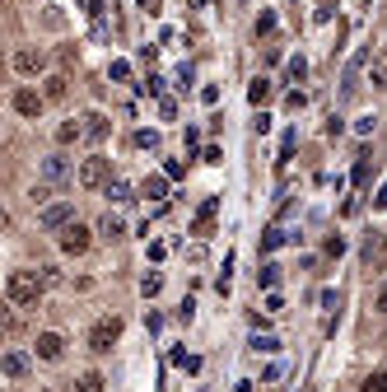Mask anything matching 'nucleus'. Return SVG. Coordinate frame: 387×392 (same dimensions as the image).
I'll use <instances>...</instances> for the list:
<instances>
[{
  "label": "nucleus",
  "instance_id": "obj_35",
  "mask_svg": "<svg viewBox=\"0 0 387 392\" xmlns=\"http://www.w3.org/2000/svg\"><path fill=\"white\" fill-rule=\"evenodd\" d=\"M159 117H163V122H173V117H178V103H173V99H168V94H163V99H159Z\"/></svg>",
  "mask_w": 387,
  "mask_h": 392
},
{
  "label": "nucleus",
  "instance_id": "obj_33",
  "mask_svg": "<svg viewBox=\"0 0 387 392\" xmlns=\"http://www.w3.org/2000/svg\"><path fill=\"white\" fill-rule=\"evenodd\" d=\"M84 14H89V19H98V24H103V14H107V0H84Z\"/></svg>",
  "mask_w": 387,
  "mask_h": 392
},
{
  "label": "nucleus",
  "instance_id": "obj_17",
  "mask_svg": "<svg viewBox=\"0 0 387 392\" xmlns=\"http://www.w3.org/2000/svg\"><path fill=\"white\" fill-rule=\"evenodd\" d=\"M369 178H373V159L360 155V159H355V173H350V183H355V187H369Z\"/></svg>",
  "mask_w": 387,
  "mask_h": 392
},
{
  "label": "nucleus",
  "instance_id": "obj_39",
  "mask_svg": "<svg viewBox=\"0 0 387 392\" xmlns=\"http://www.w3.org/2000/svg\"><path fill=\"white\" fill-rule=\"evenodd\" d=\"M341 252H345V238L332 234V238H327V257H341Z\"/></svg>",
  "mask_w": 387,
  "mask_h": 392
},
{
  "label": "nucleus",
  "instance_id": "obj_3",
  "mask_svg": "<svg viewBox=\"0 0 387 392\" xmlns=\"http://www.w3.org/2000/svg\"><path fill=\"white\" fill-rule=\"evenodd\" d=\"M10 66H14L19 75H38V70H47V52H42V47H19V52L10 56Z\"/></svg>",
  "mask_w": 387,
  "mask_h": 392
},
{
  "label": "nucleus",
  "instance_id": "obj_26",
  "mask_svg": "<svg viewBox=\"0 0 387 392\" xmlns=\"http://www.w3.org/2000/svg\"><path fill=\"white\" fill-rule=\"evenodd\" d=\"M131 192H135V187H131V183H112V187H107V196H112L117 206H126V201H135Z\"/></svg>",
  "mask_w": 387,
  "mask_h": 392
},
{
  "label": "nucleus",
  "instance_id": "obj_20",
  "mask_svg": "<svg viewBox=\"0 0 387 392\" xmlns=\"http://www.w3.org/2000/svg\"><path fill=\"white\" fill-rule=\"evenodd\" d=\"M98 234H103L107 243H112V238H126V224H122L117 215H103V224H98Z\"/></svg>",
  "mask_w": 387,
  "mask_h": 392
},
{
  "label": "nucleus",
  "instance_id": "obj_19",
  "mask_svg": "<svg viewBox=\"0 0 387 392\" xmlns=\"http://www.w3.org/2000/svg\"><path fill=\"white\" fill-rule=\"evenodd\" d=\"M79 135H84V127H79V122H61V127H56V145H75Z\"/></svg>",
  "mask_w": 387,
  "mask_h": 392
},
{
  "label": "nucleus",
  "instance_id": "obj_8",
  "mask_svg": "<svg viewBox=\"0 0 387 392\" xmlns=\"http://www.w3.org/2000/svg\"><path fill=\"white\" fill-rule=\"evenodd\" d=\"M215 215H219V196H206V201H201V210H196V220H191V234L206 238L210 229H215Z\"/></svg>",
  "mask_w": 387,
  "mask_h": 392
},
{
  "label": "nucleus",
  "instance_id": "obj_27",
  "mask_svg": "<svg viewBox=\"0 0 387 392\" xmlns=\"http://www.w3.org/2000/svg\"><path fill=\"white\" fill-rule=\"evenodd\" d=\"M159 289H163V276H159V271H150V276L140 280V294H145V299H155Z\"/></svg>",
  "mask_w": 387,
  "mask_h": 392
},
{
  "label": "nucleus",
  "instance_id": "obj_4",
  "mask_svg": "<svg viewBox=\"0 0 387 392\" xmlns=\"http://www.w3.org/2000/svg\"><path fill=\"white\" fill-rule=\"evenodd\" d=\"M79 187H89V192H98V187H107V159L94 155L79 164Z\"/></svg>",
  "mask_w": 387,
  "mask_h": 392
},
{
  "label": "nucleus",
  "instance_id": "obj_1",
  "mask_svg": "<svg viewBox=\"0 0 387 392\" xmlns=\"http://www.w3.org/2000/svg\"><path fill=\"white\" fill-rule=\"evenodd\" d=\"M42 289H47V280H42L38 271H10V276H5V299H10L14 309H33V304L42 299Z\"/></svg>",
  "mask_w": 387,
  "mask_h": 392
},
{
  "label": "nucleus",
  "instance_id": "obj_40",
  "mask_svg": "<svg viewBox=\"0 0 387 392\" xmlns=\"http://www.w3.org/2000/svg\"><path fill=\"white\" fill-rule=\"evenodd\" d=\"M373 127H378L373 117H360V122H355V135H373Z\"/></svg>",
  "mask_w": 387,
  "mask_h": 392
},
{
  "label": "nucleus",
  "instance_id": "obj_34",
  "mask_svg": "<svg viewBox=\"0 0 387 392\" xmlns=\"http://www.w3.org/2000/svg\"><path fill=\"white\" fill-rule=\"evenodd\" d=\"M135 145L140 150H159V131H135Z\"/></svg>",
  "mask_w": 387,
  "mask_h": 392
},
{
  "label": "nucleus",
  "instance_id": "obj_41",
  "mask_svg": "<svg viewBox=\"0 0 387 392\" xmlns=\"http://www.w3.org/2000/svg\"><path fill=\"white\" fill-rule=\"evenodd\" d=\"M178 317H182V322H191V317H196V304H191V299H182V309H178Z\"/></svg>",
  "mask_w": 387,
  "mask_h": 392
},
{
  "label": "nucleus",
  "instance_id": "obj_10",
  "mask_svg": "<svg viewBox=\"0 0 387 392\" xmlns=\"http://www.w3.org/2000/svg\"><path fill=\"white\" fill-rule=\"evenodd\" d=\"M271 94H276V84H271L266 75H257L252 84H248V103H252V107H266V103H271Z\"/></svg>",
  "mask_w": 387,
  "mask_h": 392
},
{
  "label": "nucleus",
  "instance_id": "obj_15",
  "mask_svg": "<svg viewBox=\"0 0 387 392\" xmlns=\"http://www.w3.org/2000/svg\"><path fill=\"white\" fill-rule=\"evenodd\" d=\"M369 84H373V89H383V84H387V47H378V56H373V66H369Z\"/></svg>",
  "mask_w": 387,
  "mask_h": 392
},
{
  "label": "nucleus",
  "instance_id": "obj_11",
  "mask_svg": "<svg viewBox=\"0 0 387 392\" xmlns=\"http://www.w3.org/2000/svg\"><path fill=\"white\" fill-rule=\"evenodd\" d=\"M168 183H173L168 173H150V178L140 183V196H150V201H163V196H168Z\"/></svg>",
  "mask_w": 387,
  "mask_h": 392
},
{
  "label": "nucleus",
  "instance_id": "obj_16",
  "mask_svg": "<svg viewBox=\"0 0 387 392\" xmlns=\"http://www.w3.org/2000/svg\"><path fill=\"white\" fill-rule=\"evenodd\" d=\"M289 238H294V234H284L280 224H271V229L261 234V252H276V248H280V243H289Z\"/></svg>",
  "mask_w": 387,
  "mask_h": 392
},
{
  "label": "nucleus",
  "instance_id": "obj_30",
  "mask_svg": "<svg viewBox=\"0 0 387 392\" xmlns=\"http://www.w3.org/2000/svg\"><path fill=\"white\" fill-rule=\"evenodd\" d=\"M271 33H276V14L261 10V14H257V38H271Z\"/></svg>",
  "mask_w": 387,
  "mask_h": 392
},
{
  "label": "nucleus",
  "instance_id": "obj_36",
  "mask_svg": "<svg viewBox=\"0 0 387 392\" xmlns=\"http://www.w3.org/2000/svg\"><path fill=\"white\" fill-rule=\"evenodd\" d=\"M163 173L178 183V178H187V164H182V159H168V164H163Z\"/></svg>",
  "mask_w": 387,
  "mask_h": 392
},
{
  "label": "nucleus",
  "instance_id": "obj_12",
  "mask_svg": "<svg viewBox=\"0 0 387 392\" xmlns=\"http://www.w3.org/2000/svg\"><path fill=\"white\" fill-rule=\"evenodd\" d=\"M383 257H387V234H378V229H373V234L364 238V261H369V266H378Z\"/></svg>",
  "mask_w": 387,
  "mask_h": 392
},
{
  "label": "nucleus",
  "instance_id": "obj_42",
  "mask_svg": "<svg viewBox=\"0 0 387 392\" xmlns=\"http://www.w3.org/2000/svg\"><path fill=\"white\" fill-rule=\"evenodd\" d=\"M341 131H345V122H341V117L332 112V117H327V135H341Z\"/></svg>",
  "mask_w": 387,
  "mask_h": 392
},
{
  "label": "nucleus",
  "instance_id": "obj_28",
  "mask_svg": "<svg viewBox=\"0 0 387 392\" xmlns=\"http://www.w3.org/2000/svg\"><path fill=\"white\" fill-rule=\"evenodd\" d=\"M252 350H257V355H261V350L271 355V350H280V341L271 337V332H257V337H252Z\"/></svg>",
  "mask_w": 387,
  "mask_h": 392
},
{
  "label": "nucleus",
  "instance_id": "obj_46",
  "mask_svg": "<svg viewBox=\"0 0 387 392\" xmlns=\"http://www.w3.org/2000/svg\"><path fill=\"white\" fill-rule=\"evenodd\" d=\"M322 5H332V0H322Z\"/></svg>",
  "mask_w": 387,
  "mask_h": 392
},
{
  "label": "nucleus",
  "instance_id": "obj_43",
  "mask_svg": "<svg viewBox=\"0 0 387 392\" xmlns=\"http://www.w3.org/2000/svg\"><path fill=\"white\" fill-rule=\"evenodd\" d=\"M373 210H387V183L378 187V196H373Z\"/></svg>",
  "mask_w": 387,
  "mask_h": 392
},
{
  "label": "nucleus",
  "instance_id": "obj_9",
  "mask_svg": "<svg viewBox=\"0 0 387 392\" xmlns=\"http://www.w3.org/2000/svg\"><path fill=\"white\" fill-rule=\"evenodd\" d=\"M42 94H33V89H14V112L19 117H42Z\"/></svg>",
  "mask_w": 387,
  "mask_h": 392
},
{
  "label": "nucleus",
  "instance_id": "obj_6",
  "mask_svg": "<svg viewBox=\"0 0 387 392\" xmlns=\"http://www.w3.org/2000/svg\"><path fill=\"white\" fill-rule=\"evenodd\" d=\"M38 220H42V229H56V234H61L66 224H75V206H70V201H56V206H47Z\"/></svg>",
  "mask_w": 387,
  "mask_h": 392
},
{
  "label": "nucleus",
  "instance_id": "obj_22",
  "mask_svg": "<svg viewBox=\"0 0 387 392\" xmlns=\"http://www.w3.org/2000/svg\"><path fill=\"white\" fill-rule=\"evenodd\" d=\"M84 135H89V140H103V135H107V122L98 117V112H89V117H84Z\"/></svg>",
  "mask_w": 387,
  "mask_h": 392
},
{
  "label": "nucleus",
  "instance_id": "obj_13",
  "mask_svg": "<svg viewBox=\"0 0 387 392\" xmlns=\"http://www.w3.org/2000/svg\"><path fill=\"white\" fill-rule=\"evenodd\" d=\"M61 350H66V341L56 337V332H38V355L42 360H61Z\"/></svg>",
  "mask_w": 387,
  "mask_h": 392
},
{
  "label": "nucleus",
  "instance_id": "obj_24",
  "mask_svg": "<svg viewBox=\"0 0 387 392\" xmlns=\"http://www.w3.org/2000/svg\"><path fill=\"white\" fill-rule=\"evenodd\" d=\"M294 145H299V131H284V135H280V159H276L280 168L289 164V155H294Z\"/></svg>",
  "mask_w": 387,
  "mask_h": 392
},
{
  "label": "nucleus",
  "instance_id": "obj_45",
  "mask_svg": "<svg viewBox=\"0 0 387 392\" xmlns=\"http://www.w3.org/2000/svg\"><path fill=\"white\" fill-rule=\"evenodd\" d=\"M135 5H140V10H150V14L159 10V0H135Z\"/></svg>",
  "mask_w": 387,
  "mask_h": 392
},
{
  "label": "nucleus",
  "instance_id": "obj_32",
  "mask_svg": "<svg viewBox=\"0 0 387 392\" xmlns=\"http://www.w3.org/2000/svg\"><path fill=\"white\" fill-rule=\"evenodd\" d=\"M135 89H140V94H150V99H163V79H159V75H150L145 84H135Z\"/></svg>",
  "mask_w": 387,
  "mask_h": 392
},
{
  "label": "nucleus",
  "instance_id": "obj_21",
  "mask_svg": "<svg viewBox=\"0 0 387 392\" xmlns=\"http://www.w3.org/2000/svg\"><path fill=\"white\" fill-rule=\"evenodd\" d=\"M257 285L261 289H276V285H280V266H276V261H266V266L257 271Z\"/></svg>",
  "mask_w": 387,
  "mask_h": 392
},
{
  "label": "nucleus",
  "instance_id": "obj_29",
  "mask_svg": "<svg viewBox=\"0 0 387 392\" xmlns=\"http://www.w3.org/2000/svg\"><path fill=\"white\" fill-rule=\"evenodd\" d=\"M360 388H364V392H387V369H378V374H369V378H364Z\"/></svg>",
  "mask_w": 387,
  "mask_h": 392
},
{
  "label": "nucleus",
  "instance_id": "obj_38",
  "mask_svg": "<svg viewBox=\"0 0 387 392\" xmlns=\"http://www.w3.org/2000/svg\"><path fill=\"white\" fill-rule=\"evenodd\" d=\"M201 159H206V164H215V168H219V164H224V150H219V145H206V150H201Z\"/></svg>",
  "mask_w": 387,
  "mask_h": 392
},
{
  "label": "nucleus",
  "instance_id": "obj_2",
  "mask_svg": "<svg viewBox=\"0 0 387 392\" xmlns=\"http://www.w3.org/2000/svg\"><path fill=\"white\" fill-rule=\"evenodd\" d=\"M117 341H122V317H98L89 327V350H98V355H107Z\"/></svg>",
  "mask_w": 387,
  "mask_h": 392
},
{
  "label": "nucleus",
  "instance_id": "obj_5",
  "mask_svg": "<svg viewBox=\"0 0 387 392\" xmlns=\"http://www.w3.org/2000/svg\"><path fill=\"white\" fill-rule=\"evenodd\" d=\"M56 243H61V252H70V257H79V252H89V243H94V238H89V229H84V224H66Z\"/></svg>",
  "mask_w": 387,
  "mask_h": 392
},
{
  "label": "nucleus",
  "instance_id": "obj_14",
  "mask_svg": "<svg viewBox=\"0 0 387 392\" xmlns=\"http://www.w3.org/2000/svg\"><path fill=\"white\" fill-rule=\"evenodd\" d=\"M0 369H5V378H24V374H28V355H24V350H10Z\"/></svg>",
  "mask_w": 387,
  "mask_h": 392
},
{
  "label": "nucleus",
  "instance_id": "obj_23",
  "mask_svg": "<svg viewBox=\"0 0 387 392\" xmlns=\"http://www.w3.org/2000/svg\"><path fill=\"white\" fill-rule=\"evenodd\" d=\"M75 392H103V374H98V369H89V374H79Z\"/></svg>",
  "mask_w": 387,
  "mask_h": 392
},
{
  "label": "nucleus",
  "instance_id": "obj_18",
  "mask_svg": "<svg viewBox=\"0 0 387 392\" xmlns=\"http://www.w3.org/2000/svg\"><path fill=\"white\" fill-rule=\"evenodd\" d=\"M42 99H47V103H61V99H66V75H47V89H42Z\"/></svg>",
  "mask_w": 387,
  "mask_h": 392
},
{
  "label": "nucleus",
  "instance_id": "obj_44",
  "mask_svg": "<svg viewBox=\"0 0 387 392\" xmlns=\"http://www.w3.org/2000/svg\"><path fill=\"white\" fill-rule=\"evenodd\" d=\"M373 309H378V313H387V285L378 289V299H373Z\"/></svg>",
  "mask_w": 387,
  "mask_h": 392
},
{
  "label": "nucleus",
  "instance_id": "obj_25",
  "mask_svg": "<svg viewBox=\"0 0 387 392\" xmlns=\"http://www.w3.org/2000/svg\"><path fill=\"white\" fill-rule=\"evenodd\" d=\"M284 75L294 79V84H304V75H308V61H304V56H289V66H284Z\"/></svg>",
  "mask_w": 387,
  "mask_h": 392
},
{
  "label": "nucleus",
  "instance_id": "obj_7",
  "mask_svg": "<svg viewBox=\"0 0 387 392\" xmlns=\"http://www.w3.org/2000/svg\"><path fill=\"white\" fill-rule=\"evenodd\" d=\"M70 173H75V168H70V159H66V155L42 159V183H47V187H61L66 178H70Z\"/></svg>",
  "mask_w": 387,
  "mask_h": 392
},
{
  "label": "nucleus",
  "instance_id": "obj_37",
  "mask_svg": "<svg viewBox=\"0 0 387 392\" xmlns=\"http://www.w3.org/2000/svg\"><path fill=\"white\" fill-rule=\"evenodd\" d=\"M107 75H112V79H122V84H126V79H131V61H112V70H107Z\"/></svg>",
  "mask_w": 387,
  "mask_h": 392
},
{
  "label": "nucleus",
  "instance_id": "obj_31",
  "mask_svg": "<svg viewBox=\"0 0 387 392\" xmlns=\"http://www.w3.org/2000/svg\"><path fill=\"white\" fill-rule=\"evenodd\" d=\"M284 107H289V112H304V107H308V94H304V89L284 94Z\"/></svg>",
  "mask_w": 387,
  "mask_h": 392
}]
</instances>
